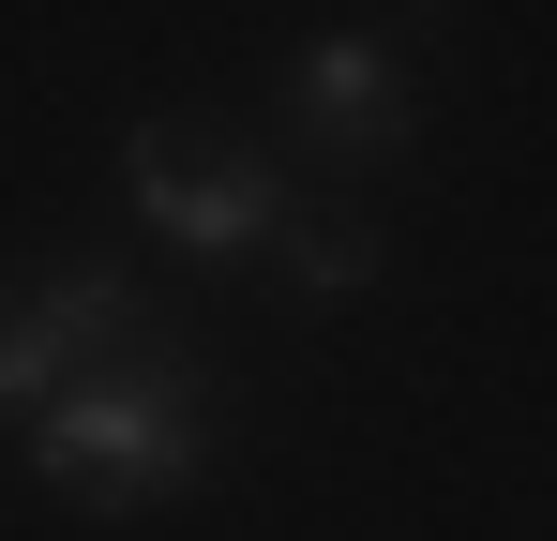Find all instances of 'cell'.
Segmentation results:
<instances>
[{"label": "cell", "mask_w": 557, "mask_h": 541, "mask_svg": "<svg viewBox=\"0 0 557 541\" xmlns=\"http://www.w3.org/2000/svg\"><path fill=\"white\" fill-rule=\"evenodd\" d=\"M30 316H46V331H61V361H76V376H106V361H151V316H136V286H121V270H46V286H30Z\"/></svg>", "instance_id": "obj_4"}, {"label": "cell", "mask_w": 557, "mask_h": 541, "mask_svg": "<svg viewBox=\"0 0 557 541\" xmlns=\"http://www.w3.org/2000/svg\"><path fill=\"white\" fill-rule=\"evenodd\" d=\"M286 105H301L332 151H392V136H407V76H392V46H376V30H317V46H301V76H286Z\"/></svg>", "instance_id": "obj_3"}, {"label": "cell", "mask_w": 557, "mask_h": 541, "mask_svg": "<svg viewBox=\"0 0 557 541\" xmlns=\"http://www.w3.org/2000/svg\"><path fill=\"white\" fill-rule=\"evenodd\" d=\"M286 286H301V301H362L376 286V226L362 211H301V226H286Z\"/></svg>", "instance_id": "obj_5"}, {"label": "cell", "mask_w": 557, "mask_h": 541, "mask_svg": "<svg viewBox=\"0 0 557 541\" xmlns=\"http://www.w3.org/2000/svg\"><path fill=\"white\" fill-rule=\"evenodd\" d=\"M61 376H76V361H61V331L30 316V286H0V422H46Z\"/></svg>", "instance_id": "obj_6"}, {"label": "cell", "mask_w": 557, "mask_h": 541, "mask_svg": "<svg viewBox=\"0 0 557 541\" xmlns=\"http://www.w3.org/2000/svg\"><path fill=\"white\" fill-rule=\"evenodd\" d=\"M30 466L61 481V496H182L211 481V406H196V361H106V376H61L46 391V422H30Z\"/></svg>", "instance_id": "obj_1"}, {"label": "cell", "mask_w": 557, "mask_h": 541, "mask_svg": "<svg viewBox=\"0 0 557 541\" xmlns=\"http://www.w3.org/2000/svg\"><path fill=\"white\" fill-rule=\"evenodd\" d=\"M121 180H136V211H151L166 256H257V241L286 226L272 151H226V136H196V121H136Z\"/></svg>", "instance_id": "obj_2"}]
</instances>
